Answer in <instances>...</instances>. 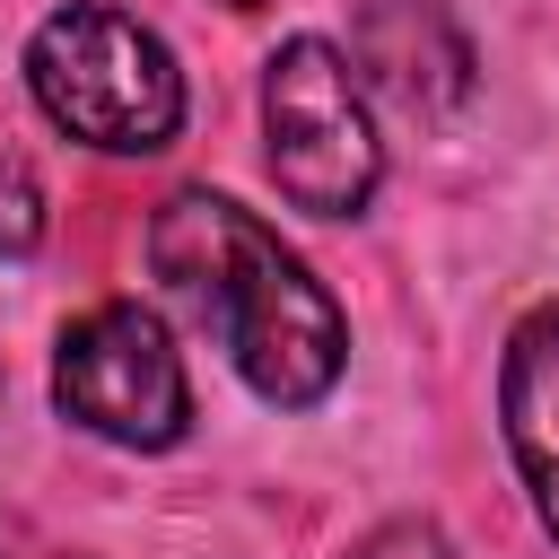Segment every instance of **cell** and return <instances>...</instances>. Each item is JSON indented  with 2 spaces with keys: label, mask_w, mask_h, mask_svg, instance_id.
Instances as JSON below:
<instances>
[{
  "label": "cell",
  "mask_w": 559,
  "mask_h": 559,
  "mask_svg": "<svg viewBox=\"0 0 559 559\" xmlns=\"http://www.w3.org/2000/svg\"><path fill=\"white\" fill-rule=\"evenodd\" d=\"M262 140H271L280 192H288L297 210H314V218L367 210V192H376V175H384V148H376L358 70H349V52L323 44V35H288V44L262 61Z\"/></svg>",
  "instance_id": "obj_3"
},
{
  "label": "cell",
  "mask_w": 559,
  "mask_h": 559,
  "mask_svg": "<svg viewBox=\"0 0 559 559\" xmlns=\"http://www.w3.org/2000/svg\"><path fill=\"white\" fill-rule=\"evenodd\" d=\"M44 245V183L26 157H0V262H26Z\"/></svg>",
  "instance_id": "obj_7"
},
{
  "label": "cell",
  "mask_w": 559,
  "mask_h": 559,
  "mask_svg": "<svg viewBox=\"0 0 559 559\" xmlns=\"http://www.w3.org/2000/svg\"><path fill=\"white\" fill-rule=\"evenodd\" d=\"M498 419H507V454H515V472L533 489V515L559 542V306H533L507 332Z\"/></svg>",
  "instance_id": "obj_6"
},
{
  "label": "cell",
  "mask_w": 559,
  "mask_h": 559,
  "mask_svg": "<svg viewBox=\"0 0 559 559\" xmlns=\"http://www.w3.org/2000/svg\"><path fill=\"white\" fill-rule=\"evenodd\" d=\"M349 559H454V542H445L428 515H393V524H376Z\"/></svg>",
  "instance_id": "obj_8"
},
{
  "label": "cell",
  "mask_w": 559,
  "mask_h": 559,
  "mask_svg": "<svg viewBox=\"0 0 559 559\" xmlns=\"http://www.w3.org/2000/svg\"><path fill=\"white\" fill-rule=\"evenodd\" d=\"M52 402L105 437V445H131V454H157L192 428V384H183V358L166 341V323L131 297H105L87 306L61 349H52Z\"/></svg>",
  "instance_id": "obj_4"
},
{
  "label": "cell",
  "mask_w": 559,
  "mask_h": 559,
  "mask_svg": "<svg viewBox=\"0 0 559 559\" xmlns=\"http://www.w3.org/2000/svg\"><path fill=\"white\" fill-rule=\"evenodd\" d=\"M227 9H253V0H227Z\"/></svg>",
  "instance_id": "obj_10"
},
{
  "label": "cell",
  "mask_w": 559,
  "mask_h": 559,
  "mask_svg": "<svg viewBox=\"0 0 559 559\" xmlns=\"http://www.w3.org/2000/svg\"><path fill=\"white\" fill-rule=\"evenodd\" d=\"M148 262L166 280V297L218 332V349L236 358V376L280 402V411H306L332 393L341 358H349V332H341V306L323 297V280L227 192H175L157 218H148Z\"/></svg>",
  "instance_id": "obj_1"
},
{
  "label": "cell",
  "mask_w": 559,
  "mask_h": 559,
  "mask_svg": "<svg viewBox=\"0 0 559 559\" xmlns=\"http://www.w3.org/2000/svg\"><path fill=\"white\" fill-rule=\"evenodd\" d=\"M26 87H35L52 131H70V140H87L105 157H148L183 122L175 52L131 9H105V0H70V9H52L35 26Z\"/></svg>",
  "instance_id": "obj_2"
},
{
  "label": "cell",
  "mask_w": 559,
  "mask_h": 559,
  "mask_svg": "<svg viewBox=\"0 0 559 559\" xmlns=\"http://www.w3.org/2000/svg\"><path fill=\"white\" fill-rule=\"evenodd\" d=\"M349 61L402 105V114H454L472 96V44L463 26L437 9V0H367L358 9V35H349Z\"/></svg>",
  "instance_id": "obj_5"
},
{
  "label": "cell",
  "mask_w": 559,
  "mask_h": 559,
  "mask_svg": "<svg viewBox=\"0 0 559 559\" xmlns=\"http://www.w3.org/2000/svg\"><path fill=\"white\" fill-rule=\"evenodd\" d=\"M0 559H61V550H44V542H26L9 515H0Z\"/></svg>",
  "instance_id": "obj_9"
}]
</instances>
